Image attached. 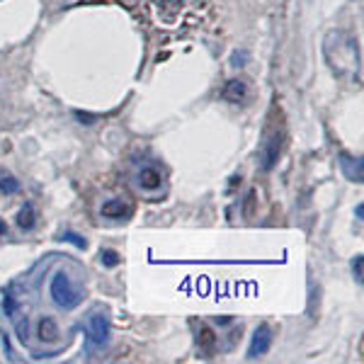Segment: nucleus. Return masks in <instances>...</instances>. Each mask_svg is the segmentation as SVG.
<instances>
[{"label":"nucleus","mask_w":364,"mask_h":364,"mask_svg":"<svg viewBox=\"0 0 364 364\" xmlns=\"http://www.w3.org/2000/svg\"><path fill=\"white\" fill-rule=\"evenodd\" d=\"M151 29L170 37H187L216 20V0H127Z\"/></svg>","instance_id":"1"},{"label":"nucleus","mask_w":364,"mask_h":364,"mask_svg":"<svg viewBox=\"0 0 364 364\" xmlns=\"http://www.w3.org/2000/svg\"><path fill=\"white\" fill-rule=\"evenodd\" d=\"M323 56L326 63L331 66L333 73L338 78L345 80H357L360 83L362 75V56H360V44L345 29H333L323 39Z\"/></svg>","instance_id":"2"},{"label":"nucleus","mask_w":364,"mask_h":364,"mask_svg":"<svg viewBox=\"0 0 364 364\" xmlns=\"http://www.w3.org/2000/svg\"><path fill=\"white\" fill-rule=\"evenodd\" d=\"M287 141V124L284 117L277 107L269 109L267 119H265V129H262V139L260 146H257V166L262 170H272L277 166L282 149H284Z\"/></svg>","instance_id":"3"},{"label":"nucleus","mask_w":364,"mask_h":364,"mask_svg":"<svg viewBox=\"0 0 364 364\" xmlns=\"http://www.w3.org/2000/svg\"><path fill=\"white\" fill-rule=\"evenodd\" d=\"M49 291H51V299H54L56 306L61 309H75L80 304V299H83V294H80L78 287H73V282H70V277L63 269H58V272L51 277V284H49Z\"/></svg>","instance_id":"4"},{"label":"nucleus","mask_w":364,"mask_h":364,"mask_svg":"<svg viewBox=\"0 0 364 364\" xmlns=\"http://www.w3.org/2000/svg\"><path fill=\"white\" fill-rule=\"evenodd\" d=\"M85 333H87V338H85L87 348H102V345H107V340H109L107 318L100 314H92L90 318H87Z\"/></svg>","instance_id":"5"},{"label":"nucleus","mask_w":364,"mask_h":364,"mask_svg":"<svg viewBox=\"0 0 364 364\" xmlns=\"http://www.w3.org/2000/svg\"><path fill=\"white\" fill-rule=\"evenodd\" d=\"M134 211V204L129 197H114V199H107V202L100 207V214L105 219H129Z\"/></svg>","instance_id":"6"},{"label":"nucleus","mask_w":364,"mask_h":364,"mask_svg":"<svg viewBox=\"0 0 364 364\" xmlns=\"http://www.w3.org/2000/svg\"><path fill=\"white\" fill-rule=\"evenodd\" d=\"M272 328L269 326H260L255 333H252V340H250V348H248V357L255 360V357H262L267 355L269 348H272Z\"/></svg>","instance_id":"7"},{"label":"nucleus","mask_w":364,"mask_h":364,"mask_svg":"<svg viewBox=\"0 0 364 364\" xmlns=\"http://www.w3.org/2000/svg\"><path fill=\"white\" fill-rule=\"evenodd\" d=\"M248 95H250L248 80H243V78L228 80V83L224 85V90H221V97H224L226 102H231V105H243L245 100H248Z\"/></svg>","instance_id":"8"},{"label":"nucleus","mask_w":364,"mask_h":364,"mask_svg":"<svg viewBox=\"0 0 364 364\" xmlns=\"http://www.w3.org/2000/svg\"><path fill=\"white\" fill-rule=\"evenodd\" d=\"M136 182H139V187H141L144 192H156V190H161V187H163V173H161V168H156V166L141 168V170H139V175H136Z\"/></svg>","instance_id":"9"},{"label":"nucleus","mask_w":364,"mask_h":364,"mask_svg":"<svg viewBox=\"0 0 364 364\" xmlns=\"http://www.w3.org/2000/svg\"><path fill=\"white\" fill-rule=\"evenodd\" d=\"M340 168H343L345 178L352 182H362L364 180V166L360 158H352L348 154H340Z\"/></svg>","instance_id":"10"},{"label":"nucleus","mask_w":364,"mask_h":364,"mask_svg":"<svg viewBox=\"0 0 364 364\" xmlns=\"http://www.w3.org/2000/svg\"><path fill=\"white\" fill-rule=\"evenodd\" d=\"M195 328H197V345H199V350L204 352V357H209L211 352H214V348H216V333L211 331L207 323H195Z\"/></svg>","instance_id":"11"},{"label":"nucleus","mask_w":364,"mask_h":364,"mask_svg":"<svg viewBox=\"0 0 364 364\" xmlns=\"http://www.w3.org/2000/svg\"><path fill=\"white\" fill-rule=\"evenodd\" d=\"M37 336L42 343H56L58 336H61L58 323L51 318V316H42V318L37 321Z\"/></svg>","instance_id":"12"},{"label":"nucleus","mask_w":364,"mask_h":364,"mask_svg":"<svg viewBox=\"0 0 364 364\" xmlns=\"http://www.w3.org/2000/svg\"><path fill=\"white\" fill-rule=\"evenodd\" d=\"M34 224H37V214H34V207H32V204H25V207L20 209V214H17V226H20L22 231H32Z\"/></svg>","instance_id":"13"},{"label":"nucleus","mask_w":364,"mask_h":364,"mask_svg":"<svg viewBox=\"0 0 364 364\" xmlns=\"http://www.w3.org/2000/svg\"><path fill=\"white\" fill-rule=\"evenodd\" d=\"M10 321L15 323L17 338H20L22 343H25V340H27V333H29V323H27V316H25V318H20V314H17V311H15V314L10 316Z\"/></svg>","instance_id":"14"},{"label":"nucleus","mask_w":364,"mask_h":364,"mask_svg":"<svg viewBox=\"0 0 364 364\" xmlns=\"http://www.w3.org/2000/svg\"><path fill=\"white\" fill-rule=\"evenodd\" d=\"M0 190H3L5 195H13V192L20 190V182L15 178H10V175H0Z\"/></svg>","instance_id":"15"},{"label":"nucleus","mask_w":364,"mask_h":364,"mask_svg":"<svg viewBox=\"0 0 364 364\" xmlns=\"http://www.w3.org/2000/svg\"><path fill=\"white\" fill-rule=\"evenodd\" d=\"M100 262H102L105 267H117L119 265V255H117L114 250H102L100 252Z\"/></svg>","instance_id":"16"},{"label":"nucleus","mask_w":364,"mask_h":364,"mask_svg":"<svg viewBox=\"0 0 364 364\" xmlns=\"http://www.w3.org/2000/svg\"><path fill=\"white\" fill-rule=\"evenodd\" d=\"M255 202H257L255 190H250L248 197H245V204H243V216H245V219H250V216L255 214Z\"/></svg>","instance_id":"17"},{"label":"nucleus","mask_w":364,"mask_h":364,"mask_svg":"<svg viewBox=\"0 0 364 364\" xmlns=\"http://www.w3.org/2000/svg\"><path fill=\"white\" fill-rule=\"evenodd\" d=\"M352 272H355V279L362 284V255H357L355 260H352Z\"/></svg>","instance_id":"18"},{"label":"nucleus","mask_w":364,"mask_h":364,"mask_svg":"<svg viewBox=\"0 0 364 364\" xmlns=\"http://www.w3.org/2000/svg\"><path fill=\"white\" fill-rule=\"evenodd\" d=\"M63 240H68V243H75V245H78V248H85V238H80V236H75V233H63V236H61Z\"/></svg>","instance_id":"19"},{"label":"nucleus","mask_w":364,"mask_h":364,"mask_svg":"<svg viewBox=\"0 0 364 364\" xmlns=\"http://www.w3.org/2000/svg\"><path fill=\"white\" fill-rule=\"evenodd\" d=\"M245 56H248V54H245V51H240V54H238V51H236V54L231 56V63H233V66H243Z\"/></svg>","instance_id":"20"},{"label":"nucleus","mask_w":364,"mask_h":364,"mask_svg":"<svg viewBox=\"0 0 364 364\" xmlns=\"http://www.w3.org/2000/svg\"><path fill=\"white\" fill-rule=\"evenodd\" d=\"M362 214H364V207L362 204H357V219H362Z\"/></svg>","instance_id":"21"},{"label":"nucleus","mask_w":364,"mask_h":364,"mask_svg":"<svg viewBox=\"0 0 364 364\" xmlns=\"http://www.w3.org/2000/svg\"><path fill=\"white\" fill-rule=\"evenodd\" d=\"M5 231H8V228H5V221L0 219V236H5Z\"/></svg>","instance_id":"22"}]
</instances>
